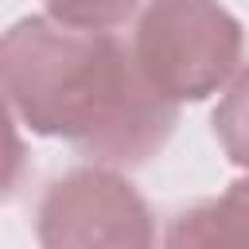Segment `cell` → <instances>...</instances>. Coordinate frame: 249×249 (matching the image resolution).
<instances>
[{"instance_id": "cell-6", "label": "cell", "mask_w": 249, "mask_h": 249, "mask_svg": "<svg viewBox=\"0 0 249 249\" xmlns=\"http://www.w3.org/2000/svg\"><path fill=\"white\" fill-rule=\"evenodd\" d=\"M43 4L51 19L82 31H113L140 8V0H43Z\"/></svg>"}, {"instance_id": "cell-7", "label": "cell", "mask_w": 249, "mask_h": 249, "mask_svg": "<svg viewBox=\"0 0 249 249\" xmlns=\"http://www.w3.org/2000/svg\"><path fill=\"white\" fill-rule=\"evenodd\" d=\"M23 171H27V148L16 128V109L0 89V202L16 195V187L23 183Z\"/></svg>"}, {"instance_id": "cell-1", "label": "cell", "mask_w": 249, "mask_h": 249, "mask_svg": "<svg viewBox=\"0 0 249 249\" xmlns=\"http://www.w3.org/2000/svg\"><path fill=\"white\" fill-rule=\"evenodd\" d=\"M0 89L31 132L109 167L152 160L179 121V105L148 86L124 39L51 16H23L0 35Z\"/></svg>"}, {"instance_id": "cell-4", "label": "cell", "mask_w": 249, "mask_h": 249, "mask_svg": "<svg viewBox=\"0 0 249 249\" xmlns=\"http://www.w3.org/2000/svg\"><path fill=\"white\" fill-rule=\"evenodd\" d=\"M163 249H249V175L171 214Z\"/></svg>"}, {"instance_id": "cell-5", "label": "cell", "mask_w": 249, "mask_h": 249, "mask_svg": "<svg viewBox=\"0 0 249 249\" xmlns=\"http://www.w3.org/2000/svg\"><path fill=\"white\" fill-rule=\"evenodd\" d=\"M214 132H218V144L230 156V163L249 171V62H241L237 74L230 78V86L214 109Z\"/></svg>"}, {"instance_id": "cell-2", "label": "cell", "mask_w": 249, "mask_h": 249, "mask_svg": "<svg viewBox=\"0 0 249 249\" xmlns=\"http://www.w3.org/2000/svg\"><path fill=\"white\" fill-rule=\"evenodd\" d=\"M128 47L148 86L183 105L230 86L245 31L218 0H144Z\"/></svg>"}, {"instance_id": "cell-3", "label": "cell", "mask_w": 249, "mask_h": 249, "mask_svg": "<svg viewBox=\"0 0 249 249\" xmlns=\"http://www.w3.org/2000/svg\"><path fill=\"white\" fill-rule=\"evenodd\" d=\"M39 249H156L144 195L113 167H70L35 206Z\"/></svg>"}]
</instances>
